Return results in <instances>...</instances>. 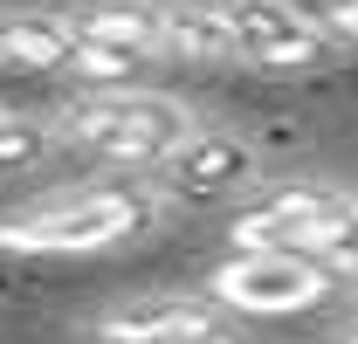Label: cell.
<instances>
[{
	"label": "cell",
	"instance_id": "2",
	"mask_svg": "<svg viewBox=\"0 0 358 344\" xmlns=\"http://www.w3.org/2000/svg\"><path fill=\"white\" fill-rule=\"evenodd\" d=\"M138 227H145V207L131 193H76V200H55L42 214L0 220V248H14V255H96V248H117Z\"/></svg>",
	"mask_w": 358,
	"mask_h": 344
},
{
	"label": "cell",
	"instance_id": "3",
	"mask_svg": "<svg viewBox=\"0 0 358 344\" xmlns=\"http://www.w3.org/2000/svg\"><path fill=\"white\" fill-rule=\"evenodd\" d=\"M331 261L303 255V248H241L214 275V296L241 317H303L331 296Z\"/></svg>",
	"mask_w": 358,
	"mask_h": 344
},
{
	"label": "cell",
	"instance_id": "6",
	"mask_svg": "<svg viewBox=\"0 0 358 344\" xmlns=\"http://www.w3.org/2000/svg\"><path fill=\"white\" fill-rule=\"evenodd\" d=\"M166 172H173V193H186V200H221L255 179V145L227 138V131H193L166 159Z\"/></svg>",
	"mask_w": 358,
	"mask_h": 344
},
{
	"label": "cell",
	"instance_id": "4",
	"mask_svg": "<svg viewBox=\"0 0 358 344\" xmlns=\"http://www.w3.org/2000/svg\"><path fill=\"white\" fill-rule=\"evenodd\" d=\"M227 21H234V55L255 69H317L338 35L317 28L296 0H227Z\"/></svg>",
	"mask_w": 358,
	"mask_h": 344
},
{
	"label": "cell",
	"instance_id": "1",
	"mask_svg": "<svg viewBox=\"0 0 358 344\" xmlns=\"http://www.w3.org/2000/svg\"><path fill=\"white\" fill-rule=\"evenodd\" d=\"M62 138L83 145L96 159H117V166H152V159H173L179 145L193 138L186 110L159 89H90L62 110Z\"/></svg>",
	"mask_w": 358,
	"mask_h": 344
},
{
	"label": "cell",
	"instance_id": "7",
	"mask_svg": "<svg viewBox=\"0 0 358 344\" xmlns=\"http://www.w3.org/2000/svg\"><path fill=\"white\" fill-rule=\"evenodd\" d=\"M214 331V310L186 296H145L131 310H110L103 317V344H186Z\"/></svg>",
	"mask_w": 358,
	"mask_h": 344
},
{
	"label": "cell",
	"instance_id": "14",
	"mask_svg": "<svg viewBox=\"0 0 358 344\" xmlns=\"http://www.w3.org/2000/svg\"><path fill=\"white\" fill-rule=\"evenodd\" d=\"M345 344H358V331H352V338H345Z\"/></svg>",
	"mask_w": 358,
	"mask_h": 344
},
{
	"label": "cell",
	"instance_id": "11",
	"mask_svg": "<svg viewBox=\"0 0 358 344\" xmlns=\"http://www.w3.org/2000/svg\"><path fill=\"white\" fill-rule=\"evenodd\" d=\"M42 124H28V117H7L0 110V166H35L42 159Z\"/></svg>",
	"mask_w": 358,
	"mask_h": 344
},
{
	"label": "cell",
	"instance_id": "9",
	"mask_svg": "<svg viewBox=\"0 0 358 344\" xmlns=\"http://www.w3.org/2000/svg\"><path fill=\"white\" fill-rule=\"evenodd\" d=\"M69 21H76L83 35H96V42L145 55V62H152L159 48H173V14H159V7H145V0H90Z\"/></svg>",
	"mask_w": 358,
	"mask_h": 344
},
{
	"label": "cell",
	"instance_id": "8",
	"mask_svg": "<svg viewBox=\"0 0 358 344\" xmlns=\"http://www.w3.org/2000/svg\"><path fill=\"white\" fill-rule=\"evenodd\" d=\"M0 55L21 69H42V76H69L83 55V28L69 14H14V21H0Z\"/></svg>",
	"mask_w": 358,
	"mask_h": 344
},
{
	"label": "cell",
	"instance_id": "12",
	"mask_svg": "<svg viewBox=\"0 0 358 344\" xmlns=\"http://www.w3.org/2000/svg\"><path fill=\"white\" fill-rule=\"evenodd\" d=\"M331 28H338V35H345V42H358V0H345V7H338V14H331Z\"/></svg>",
	"mask_w": 358,
	"mask_h": 344
},
{
	"label": "cell",
	"instance_id": "13",
	"mask_svg": "<svg viewBox=\"0 0 358 344\" xmlns=\"http://www.w3.org/2000/svg\"><path fill=\"white\" fill-rule=\"evenodd\" d=\"M186 344H227V338H214V331H207V338H186Z\"/></svg>",
	"mask_w": 358,
	"mask_h": 344
},
{
	"label": "cell",
	"instance_id": "5",
	"mask_svg": "<svg viewBox=\"0 0 358 344\" xmlns=\"http://www.w3.org/2000/svg\"><path fill=\"white\" fill-rule=\"evenodd\" d=\"M345 200L338 193H324V186H282V193H268L255 207H241L234 214V248H303L310 255L317 227L338 214Z\"/></svg>",
	"mask_w": 358,
	"mask_h": 344
},
{
	"label": "cell",
	"instance_id": "10",
	"mask_svg": "<svg viewBox=\"0 0 358 344\" xmlns=\"http://www.w3.org/2000/svg\"><path fill=\"white\" fill-rule=\"evenodd\" d=\"M173 48L193 62H227L234 55V21L227 7H173Z\"/></svg>",
	"mask_w": 358,
	"mask_h": 344
}]
</instances>
